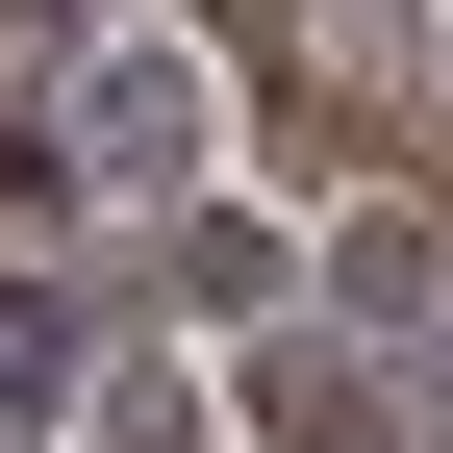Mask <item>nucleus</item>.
Returning <instances> with one entry per match:
<instances>
[{
  "label": "nucleus",
  "instance_id": "f257e3e1",
  "mask_svg": "<svg viewBox=\"0 0 453 453\" xmlns=\"http://www.w3.org/2000/svg\"><path fill=\"white\" fill-rule=\"evenodd\" d=\"M101 151H127V177H177V151H202V76H177V50H127V76H101Z\"/></svg>",
  "mask_w": 453,
  "mask_h": 453
}]
</instances>
